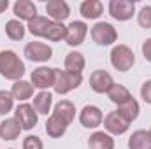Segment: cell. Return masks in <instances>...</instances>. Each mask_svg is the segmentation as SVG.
Segmentation results:
<instances>
[{"label":"cell","instance_id":"1","mask_svg":"<svg viewBox=\"0 0 151 149\" xmlns=\"http://www.w3.org/2000/svg\"><path fill=\"white\" fill-rule=\"evenodd\" d=\"M76 117V105L70 100H60L55 105V111L46 121V133L51 139H60L65 135L67 126Z\"/></svg>","mask_w":151,"mask_h":149},{"label":"cell","instance_id":"2","mask_svg":"<svg viewBox=\"0 0 151 149\" xmlns=\"http://www.w3.org/2000/svg\"><path fill=\"white\" fill-rule=\"evenodd\" d=\"M0 75L9 81H21L25 75V63L23 60L11 49L0 51Z\"/></svg>","mask_w":151,"mask_h":149},{"label":"cell","instance_id":"3","mask_svg":"<svg viewBox=\"0 0 151 149\" xmlns=\"http://www.w3.org/2000/svg\"><path fill=\"white\" fill-rule=\"evenodd\" d=\"M81 82H83V74H72L69 70L55 69V84H53L55 93L65 95V93L72 91L76 88H79Z\"/></svg>","mask_w":151,"mask_h":149},{"label":"cell","instance_id":"4","mask_svg":"<svg viewBox=\"0 0 151 149\" xmlns=\"http://www.w3.org/2000/svg\"><path fill=\"white\" fill-rule=\"evenodd\" d=\"M111 65L118 72H128L135 65V54H134V51L128 46H125V44L114 46L113 51H111Z\"/></svg>","mask_w":151,"mask_h":149},{"label":"cell","instance_id":"5","mask_svg":"<svg viewBox=\"0 0 151 149\" xmlns=\"http://www.w3.org/2000/svg\"><path fill=\"white\" fill-rule=\"evenodd\" d=\"M91 39L99 46H111V44H114L118 40V32H116V28H114L111 23L99 21L91 28Z\"/></svg>","mask_w":151,"mask_h":149},{"label":"cell","instance_id":"6","mask_svg":"<svg viewBox=\"0 0 151 149\" xmlns=\"http://www.w3.org/2000/svg\"><path fill=\"white\" fill-rule=\"evenodd\" d=\"M25 56L30 60V62H37V63H44L47 60H51L53 56V49L51 46L44 44V42H28L25 46Z\"/></svg>","mask_w":151,"mask_h":149},{"label":"cell","instance_id":"7","mask_svg":"<svg viewBox=\"0 0 151 149\" xmlns=\"http://www.w3.org/2000/svg\"><path fill=\"white\" fill-rule=\"evenodd\" d=\"M109 14L118 21H128L135 14V2L132 0H111Z\"/></svg>","mask_w":151,"mask_h":149},{"label":"cell","instance_id":"8","mask_svg":"<svg viewBox=\"0 0 151 149\" xmlns=\"http://www.w3.org/2000/svg\"><path fill=\"white\" fill-rule=\"evenodd\" d=\"M14 119L19 123L21 130H32L39 121V114L30 104H19L14 111Z\"/></svg>","mask_w":151,"mask_h":149},{"label":"cell","instance_id":"9","mask_svg":"<svg viewBox=\"0 0 151 149\" xmlns=\"http://www.w3.org/2000/svg\"><path fill=\"white\" fill-rule=\"evenodd\" d=\"M30 82L34 88H39L40 91H46L47 88H53L55 84V69L49 67H39L30 75Z\"/></svg>","mask_w":151,"mask_h":149},{"label":"cell","instance_id":"10","mask_svg":"<svg viewBox=\"0 0 151 149\" xmlns=\"http://www.w3.org/2000/svg\"><path fill=\"white\" fill-rule=\"evenodd\" d=\"M46 14L49 16L51 21L63 23L70 16V7L65 0H49L46 4Z\"/></svg>","mask_w":151,"mask_h":149},{"label":"cell","instance_id":"11","mask_svg":"<svg viewBox=\"0 0 151 149\" xmlns=\"http://www.w3.org/2000/svg\"><path fill=\"white\" fill-rule=\"evenodd\" d=\"M79 121L84 128H97L104 121V114L97 105H84L79 112Z\"/></svg>","mask_w":151,"mask_h":149},{"label":"cell","instance_id":"12","mask_svg":"<svg viewBox=\"0 0 151 149\" xmlns=\"http://www.w3.org/2000/svg\"><path fill=\"white\" fill-rule=\"evenodd\" d=\"M113 84H114L113 75L109 72H106V70H95L90 75V88L95 93H109Z\"/></svg>","mask_w":151,"mask_h":149},{"label":"cell","instance_id":"13","mask_svg":"<svg viewBox=\"0 0 151 149\" xmlns=\"http://www.w3.org/2000/svg\"><path fill=\"white\" fill-rule=\"evenodd\" d=\"M88 32V25L84 21H72L67 27V35H65V42L72 47H77L83 44V40L86 37Z\"/></svg>","mask_w":151,"mask_h":149},{"label":"cell","instance_id":"14","mask_svg":"<svg viewBox=\"0 0 151 149\" xmlns=\"http://www.w3.org/2000/svg\"><path fill=\"white\" fill-rule=\"evenodd\" d=\"M104 128L107 133L111 135H123L128 128H130V123L125 121L118 112H109L106 117H104Z\"/></svg>","mask_w":151,"mask_h":149},{"label":"cell","instance_id":"15","mask_svg":"<svg viewBox=\"0 0 151 149\" xmlns=\"http://www.w3.org/2000/svg\"><path fill=\"white\" fill-rule=\"evenodd\" d=\"M12 11H14V14H16V18L21 21H30V19H34L35 16H37V7H35V4L34 2H30V0H18L14 5H12Z\"/></svg>","mask_w":151,"mask_h":149},{"label":"cell","instance_id":"16","mask_svg":"<svg viewBox=\"0 0 151 149\" xmlns=\"http://www.w3.org/2000/svg\"><path fill=\"white\" fill-rule=\"evenodd\" d=\"M21 133V126L14 117H7L0 123V139L2 140H16Z\"/></svg>","mask_w":151,"mask_h":149},{"label":"cell","instance_id":"17","mask_svg":"<svg viewBox=\"0 0 151 149\" xmlns=\"http://www.w3.org/2000/svg\"><path fill=\"white\" fill-rule=\"evenodd\" d=\"M90 149H114V139L106 132H95L88 139Z\"/></svg>","mask_w":151,"mask_h":149},{"label":"cell","instance_id":"18","mask_svg":"<svg viewBox=\"0 0 151 149\" xmlns=\"http://www.w3.org/2000/svg\"><path fill=\"white\" fill-rule=\"evenodd\" d=\"M128 149H151V132L137 130L128 139Z\"/></svg>","mask_w":151,"mask_h":149},{"label":"cell","instance_id":"19","mask_svg":"<svg viewBox=\"0 0 151 149\" xmlns=\"http://www.w3.org/2000/svg\"><path fill=\"white\" fill-rule=\"evenodd\" d=\"M11 95L14 100H19V102H25L28 98H32L34 95V84L28 82V81H16L12 84V90H11Z\"/></svg>","mask_w":151,"mask_h":149},{"label":"cell","instance_id":"20","mask_svg":"<svg viewBox=\"0 0 151 149\" xmlns=\"http://www.w3.org/2000/svg\"><path fill=\"white\" fill-rule=\"evenodd\" d=\"M63 65H65V70H69V72H72V74H83L86 62H84V56H83L81 53L70 51V53L65 56Z\"/></svg>","mask_w":151,"mask_h":149},{"label":"cell","instance_id":"21","mask_svg":"<svg viewBox=\"0 0 151 149\" xmlns=\"http://www.w3.org/2000/svg\"><path fill=\"white\" fill-rule=\"evenodd\" d=\"M79 11H81L84 19H97V18H100V14L104 11V5L99 0H84L81 4Z\"/></svg>","mask_w":151,"mask_h":149},{"label":"cell","instance_id":"22","mask_svg":"<svg viewBox=\"0 0 151 149\" xmlns=\"http://www.w3.org/2000/svg\"><path fill=\"white\" fill-rule=\"evenodd\" d=\"M116 112H118L125 121L132 123V121H135V119H137V116H139V104H137V100L132 97L128 102H125V104L118 105V111H116Z\"/></svg>","mask_w":151,"mask_h":149},{"label":"cell","instance_id":"23","mask_svg":"<svg viewBox=\"0 0 151 149\" xmlns=\"http://www.w3.org/2000/svg\"><path fill=\"white\" fill-rule=\"evenodd\" d=\"M49 25H51V19L49 18H46V16H35L34 19H30L28 21V32L32 34V35H35V37H44L46 35V32H47V28H49Z\"/></svg>","mask_w":151,"mask_h":149},{"label":"cell","instance_id":"24","mask_svg":"<svg viewBox=\"0 0 151 149\" xmlns=\"http://www.w3.org/2000/svg\"><path fill=\"white\" fill-rule=\"evenodd\" d=\"M51 104H53V95L46 90V91H39L37 95L34 97L32 107L35 109L37 114H47L49 109H51Z\"/></svg>","mask_w":151,"mask_h":149},{"label":"cell","instance_id":"25","mask_svg":"<svg viewBox=\"0 0 151 149\" xmlns=\"http://www.w3.org/2000/svg\"><path fill=\"white\" fill-rule=\"evenodd\" d=\"M107 95H109V100L116 105H121V104H125V102H128L132 98V93L123 84H116V82L113 84V88L109 90Z\"/></svg>","mask_w":151,"mask_h":149},{"label":"cell","instance_id":"26","mask_svg":"<svg viewBox=\"0 0 151 149\" xmlns=\"http://www.w3.org/2000/svg\"><path fill=\"white\" fill-rule=\"evenodd\" d=\"M5 34L11 40H21L27 34V28L23 27V23L19 19H9L5 23Z\"/></svg>","mask_w":151,"mask_h":149},{"label":"cell","instance_id":"27","mask_svg":"<svg viewBox=\"0 0 151 149\" xmlns=\"http://www.w3.org/2000/svg\"><path fill=\"white\" fill-rule=\"evenodd\" d=\"M65 35H67V27H65L63 23L51 21V25H49V28H47L44 39H47V40H51V42H58V40H62V39L65 40Z\"/></svg>","mask_w":151,"mask_h":149},{"label":"cell","instance_id":"28","mask_svg":"<svg viewBox=\"0 0 151 149\" xmlns=\"http://www.w3.org/2000/svg\"><path fill=\"white\" fill-rule=\"evenodd\" d=\"M12 105H14V98L11 91L0 90V116H5L7 112L12 111Z\"/></svg>","mask_w":151,"mask_h":149},{"label":"cell","instance_id":"29","mask_svg":"<svg viewBox=\"0 0 151 149\" xmlns=\"http://www.w3.org/2000/svg\"><path fill=\"white\" fill-rule=\"evenodd\" d=\"M137 23L142 28H151V5H144L137 14Z\"/></svg>","mask_w":151,"mask_h":149},{"label":"cell","instance_id":"30","mask_svg":"<svg viewBox=\"0 0 151 149\" xmlns=\"http://www.w3.org/2000/svg\"><path fill=\"white\" fill-rule=\"evenodd\" d=\"M23 149H44V146L37 135H28L23 140Z\"/></svg>","mask_w":151,"mask_h":149},{"label":"cell","instance_id":"31","mask_svg":"<svg viewBox=\"0 0 151 149\" xmlns=\"http://www.w3.org/2000/svg\"><path fill=\"white\" fill-rule=\"evenodd\" d=\"M141 97L146 104H151V79H148L142 86H141Z\"/></svg>","mask_w":151,"mask_h":149},{"label":"cell","instance_id":"32","mask_svg":"<svg viewBox=\"0 0 151 149\" xmlns=\"http://www.w3.org/2000/svg\"><path fill=\"white\" fill-rule=\"evenodd\" d=\"M142 54H144V58L148 62H151V37L146 39L144 44H142Z\"/></svg>","mask_w":151,"mask_h":149},{"label":"cell","instance_id":"33","mask_svg":"<svg viewBox=\"0 0 151 149\" xmlns=\"http://www.w3.org/2000/svg\"><path fill=\"white\" fill-rule=\"evenodd\" d=\"M7 7H9V0H0V14L7 11Z\"/></svg>","mask_w":151,"mask_h":149},{"label":"cell","instance_id":"34","mask_svg":"<svg viewBox=\"0 0 151 149\" xmlns=\"http://www.w3.org/2000/svg\"><path fill=\"white\" fill-rule=\"evenodd\" d=\"M150 132H151V130H150Z\"/></svg>","mask_w":151,"mask_h":149}]
</instances>
